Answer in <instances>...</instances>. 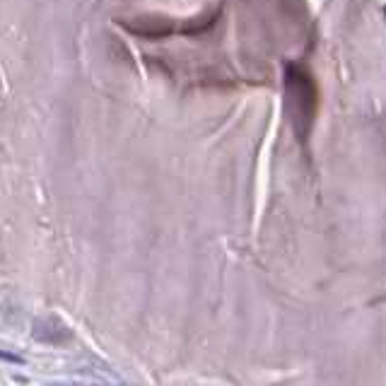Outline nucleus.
I'll return each instance as SVG.
<instances>
[{"mask_svg": "<svg viewBox=\"0 0 386 386\" xmlns=\"http://www.w3.org/2000/svg\"><path fill=\"white\" fill-rule=\"evenodd\" d=\"M287 109L294 133L299 135V140H304L317 109V87L312 78L299 68H287Z\"/></svg>", "mask_w": 386, "mask_h": 386, "instance_id": "f257e3e1", "label": "nucleus"}]
</instances>
